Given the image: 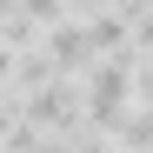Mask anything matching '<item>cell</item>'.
<instances>
[{
  "instance_id": "1",
  "label": "cell",
  "mask_w": 153,
  "mask_h": 153,
  "mask_svg": "<svg viewBox=\"0 0 153 153\" xmlns=\"http://www.w3.org/2000/svg\"><path fill=\"white\" fill-rule=\"evenodd\" d=\"M133 73H140V60H133V47H126V53H107L80 80V126L87 133H113L120 126V113L133 107Z\"/></svg>"
},
{
  "instance_id": "2",
  "label": "cell",
  "mask_w": 153,
  "mask_h": 153,
  "mask_svg": "<svg viewBox=\"0 0 153 153\" xmlns=\"http://www.w3.org/2000/svg\"><path fill=\"white\" fill-rule=\"evenodd\" d=\"M107 140H113V153H153V107H140V100H133Z\"/></svg>"
}]
</instances>
